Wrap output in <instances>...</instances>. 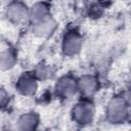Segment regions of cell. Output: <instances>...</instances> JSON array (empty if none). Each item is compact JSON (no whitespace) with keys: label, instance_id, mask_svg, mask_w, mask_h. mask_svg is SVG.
Masks as SVG:
<instances>
[{"label":"cell","instance_id":"cell-1","mask_svg":"<svg viewBox=\"0 0 131 131\" xmlns=\"http://www.w3.org/2000/svg\"><path fill=\"white\" fill-rule=\"evenodd\" d=\"M107 120L111 123H123L128 117V104L123 97H114L107 104Z\"/></svg>","mask_w":131,"mask_h":131},{"label":"cell","instance_id":"cell-2","mask_svg":"<svg viewBox=\"0 0 131 131\" xmlns=\"http://www.w3.org/2000/svg\"><path fill=\"white\" fill-rule=\"evenodd\" d=\"M73 120L78 124H90L94 117V106L89 101L78 102L72 110Z\"/></svg>","mask_w":131,"mask_h":131},{"label":"cell","instance_id":"cell-3","mask_svg":"<svg viewBox=\"0 0 131 131\" xmlns=\"http://www.w3.org/2000/svg\"><path fill=\"white\" fill-rule=\"evenodd\" d=\"M82 47V37L77 31L68 32L62 40V51L66 55L77 54Z\"/></svg>","mask_w":131,"mask_h":131},{"label":"cell","instance_id":"cell-4","mask_svg":"<svg viewBox=\"0 0 131 131\" xmlns=\"http://www.w3.org/2000/svg\"><path fill=\"white\" fill-rule=\"evenodd\" d=\"M56 94L61 98H71L75 95L76 91L78 90V83L71 77H62L58 80L55 86Z\"/></svg>","mask_w":131,"mask_h":131},{"label":"cell","instance_id":"cell-5","mask_svg":"<svg viewBox=\"0 0 131 131\" xmlns=\"http://www.w3.org/2000/svg\"><path fill=\"white\" fill-rule=\"evenodd\" d=\"M6 16L11 23L19 24L29 16V10L21 2H12L6 9Z\"/></svg>","mask_w":131,"mask_h":131},{"label":"cell","instance_id":"cell-6","mask_svg":"<svg viewBox=\"0 0 131 131\" xmlns=\"http://www.w3.org/2000/svg\"><path fill=\"white\" fill-rule=\"evenodd\" d=\"M49 8L45 3H36L33 7L29 10V17L34 25L42 23L50 17L49 15Z\"/></svg>","mask_w":131,"mask_h":131},{"label":"cell","instance_id":"cell-7","mask_svg":"<svg viewBox=\"0 0 131 131\" xmlns=\"http://www.w3.org/2000/svg\"><path fill=\"white\" fill-rule=\"evenodd\" d=\"M17 90L24 95H32L37 90L36 79L29 74H24L17 81L16 84Z\"/></svg>","mask_w":131,"mask_h":131},{"label":"cell","instance_id":"cell-8","mask_svg":"<svg viewBox=\"0 0 131 131\" xmlns=\"http://www.w3.org/2000/svg\"><path fill=\"white\" fill-rule=\"evenodd\" d=\"M77 83H78V89H80V91L84 95H87V96L94 94L98 90V87H99L97 79L89 75L83 76Z\"/></svg>","mask_w":131,"mask_h":131},{"label":"cell","instance_id":"cell-9","mask_svg":"<svg viewBox=\"0 0 131 131\" xmlns=\"http://www.w3.org/2000/svg\"><path fill=\"white\" fill-rule=\"evenodd\" d=\"M55 28H56L55 21L51 17H49L48 19H46V20H44L42 23L34 25L33 31L39 37H46V36L52 34L53 31L55 30Z\"/></svg>","mask_w":131,"mask_h":131},{"label":"cell","instance_id":"cell-10","mask_svg":"<svg viewBox=\"0 0 131 131\" xmlns=\"http://www.w3.org/2000/svg\"><path fill=\"white\" fill-rule=\"evenodd\" d=\"M38 124V116L33 113L24 114L18 121L19 128L23 130H31L35 129Z\"/></svg>","mask_w":131,"mask_h":131},{"label":"cell","instance_id":"cell-11","mask_svg":"<svg viewBox=\"0 0 131 131\" xmlns=\"http://www.w3.org/2000/svg\"><path fill=\"white\" fill-rule=\"evenodd\" d=\"M15 63V54L12 50H4L0 52V69L3 71L11 69Z\"/></svg>","mask_w":131,"mask_h":131},{"label":"cell","instance_id":"cell-12","mask_svg":"<svg viewBox=\"0 0 131 131\" xmlns=\"http://www.w3.org/2000/svg\"><path fill=\"white\" fill-rule=\"evenodd\" d=\"M36 76L40 79H45L47 76H48V73H49V69L47 66H44V64H39L38 68H37V71H36Z\"/></svg>","mask_w":131,"mask_h":131}]
</instances>
